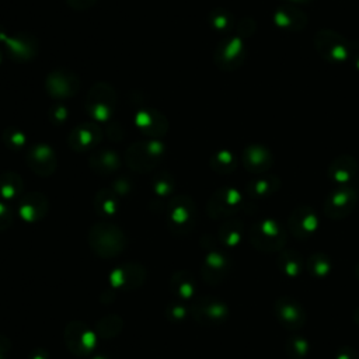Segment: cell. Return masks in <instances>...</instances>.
<instances>
[{
  "label": "cell",
  "instance_id": "obj_1",
  "mask_svg": "<svg viewBox=\"0 0 359 359\" xmlns=\"http://www.w3.org/2000/svg\"><path fill=\"white\" fill-rule=\"evenodd\" d=\"M88 243L98 257L112 258L119 255L125 250L126 237L118 226L107 222H100L90 229Z\"/></svg>",
  "mask_w": 359,
  "mask_h": 359
},
{
  "label": "cell",
  "instance_id": "obj_2",
  "mask_svg": "<svg viewBox=\"0 0 359 359\" xmlns=\"http://www.w3.org/2000/svg\"><path fill=\"white\" fill-rule=\"evenodd\" d=\"M164 156V144L158 139L132 143L126 150V163L136 172H149L156 168Z\"/></svg>",
  "mask_w": 359,
  "mask_h": 359
},
{
  "label": "cell",
  "instance_id": "obj_3",
  "mask_svg": "<svg viewBox=\"0 0 359 359\" xmlns=\"http://www.w3.org/2000/svg\"><path fill=\"white\" fill-rule=\"evenodd\" d=\"M118 102L114 87L108 83H97L90 87L84 107L91 118L95 121H107L112 116Z\"/></svg>",
  "mask_w": 359,
  "mask_h": 359
},
{
  "label": "cell",
  "instance_id": "obj_4",
  "mask_svg": "<svg viewBox=\"0 0 359 359\" xmlns=\"http://www.w3.org/2000/svg\"><path fill=\"white\" fill-rule=\"evenodd\" d=\"M314 46L318 55L330 63L346 62L352 49L344 36L330 29H321L316 34Z\"/></svg>",
  "mask_w": 359,
  "mask_h": 359
},
{
  "label": "cell",
  "instance_id": "obj_5",
  "mask_svg": "<svg viewBox=\"0 0 359 359\" xmlns=\"http://www.w3.org/2000/svg\"><path fill=\"white\" fill-rule=\"evenodd\" d=\"M167 224L174 233H187L194 227L196 208L189 196L178 195L167 206Z\"/></svg>",
  "mask_w": 359,
  "mask_h": 359
},
{
  "label": "cell",
  "instance_id": "obj_6",
  "mask_svg": "<svg viewBox=\"0 0 359 359\" xmlns=\"http://www.w3.org/2000/svg\"><path fill=\"white\" fill-rule=\"evenodd\" d=\"M245 59V46L241 38L233 36L223 39L215 49V65L224 72L238 69Z\"/></svg>",
  "mask_w": 359,
  "mask_h": 359
},
{
  "label": "cell",
  "instance_id": "obj_7",
  "mask_svg": "<svg viewBox=\"0 0 359 359\" xmlns=\"http://www.w3.org/2000/svg\"><path fill=\"white\" fill-rule=\"evenodd\" d=\"M65 344L76 356H86L95 345V332L83 321H70L65 328Z\"/></svg>",
  "mask_w": 359,
  "mask_h": 359
},
{
  "label": "cell",
  "instance_id": "obj_8",
  "mask_svg": "<svg viewBox=\"0 0 359 359\" xmlns=\"http://www.w3.org/2000/svg\"><path fill=\"white\" fill-rule=\"evenodd\" d=\"M45 88L53 98H70L77 94L80 88V80L76 73L59 69L48 74L45 80Z\"/></svg>",
  "mask_w": 359,
  "mask_h": 359
},
{
  "label": "cell",
  "instance_id": "obj_9",
  "mask_svg": "<svg viewBox=\"0 0 359 359\" xmlns=\"http://www.w3.org/2000/svg\"><path fill=\"white\" fill-rule=\"evenodd\" d=\"M241 205V194L230 187L217 189L208 202V215L213 219L226 217L234 213Z\"/></svg>",
  "mask_w": 359,
  "mask_h": 359
},
{
  "label": "cell",
  "instance_id": "obj_10",
  "mask_svg": "<svg viewBox=\"0 0 359 359\" xmlns=\"http://www.w3.org/2000/svg\"><path fill=\"white\" fill-rule=\"evenodd\" d=\"M102 129L95 122H84L70 132L67 143L72 150L84 153L91 151L102 140Z\"/></svg>",
  "mask_w": 359,
  "mask_h": 359
},
{
  "label": "cell",
  "instance_id": "obj_11",
  "mask_svg": "<svg viewBox=\"0 0 359 359\" xmlns=\"http://www.w3.org/2000/svg\"><path fill=\"white\" fill-rule=\"evenodd\" d=\"M28 167L41 177H49L55 172L57 158L53 149L45 143H36L27 151Z\"/></svg>",
  "mask_w": 359,
  "mask_h": 359
},
{
  "label": "cell",
  "instance_id": "obj_12",
  "mask_svg": "<svg viewBox=\"0 0 359 359\" xmlns=\"http://www.w3.org/2000/svg\"><path fill=\"white\" fill-rule=\"evenodd\" d=\"M4 46L8 57L20 63L32 60L38 52L36 39L27 32H20L13 36H6Z\"/></svg>",
  "mask_w": 359,
  "mask_h": 359
},
{
  "label": "cell",
  "instance_id": "obj_13",
  "mask_svg": "<svg viewBox=\"0 0 359 359\" xmlns=\"http://www.w3.org/2000/svg\"><path fill=\"white\" fill-rule=\"evenodd\" d=\"M137 129L149 137L158 139L167 133L168 122L165 116L154 108H143L136 114L135 118Z\"/></svg>",
  "mask_w": 359,
  "mask_h": 359
},
{
  "label": "cell",
  "instance_id": "obj_14",
  "mask_svg": "<svg viewBox=\"0 0 359 359\" xmlns=\"http://www.w3.org/2000/svg\"><path fill=\"white\" fill-rule=\"evenodd\" d=\"M356 199L355 189L351 187H338L328 195L324 210L330 217H344L353 209Z\"/></svg>",
  "mask_w": 359,
  "mask_h": 359
},
{
  "label": "cell",
  "instance_id": "obj_15",
  "mask_svg": "<svg viewBox=\"0 0 359 359\" xmlns=\"http://www.w3.org/2000/svg\"><path fill=\"white\" fill-rule=\"evenodd\" d=\"M49 202L42 192H28L18 202V215L22 220L34 223L45 217Z\"/></svg>",
  "mask_w": 359,
  "mask_h": 359
},
{
  "label": "cell",
  "instance_id": "obj_16",
  "mask_svg": "<svg viewBox=\"0 0 359 359\" xmlns=\"http://www.w3.org/2000/svg\"><path fill=\"white\" fill-rule=\"evenodd\" d=\"M358 170L356 160L348 154H342L330 164L328 177L337 187H349L351 181L358 174Z\"/></svg>",
  "mask_w": 359,
  "mask_h": 359
},
{
  "label": "cell",
  "instance_id": "obj_17",
  "mask_svg": "<svg viewBox=\"0 0 359 359\" xmlns=\"http://www.w3.org/2000/svg\"><path fill=\"white\" fill-rule=\"evenodd\" d=\"M243 164L252 174H265L272 165L271 151L261 144H251L243 151Z\"/></svg>",
  "mask_w": 359,
  "mask_h": 359
},
{
  "label": "cell",
  "instance_id": "obj_18",
  "mask_svg": "<svg viewBox=\"0 0 359 359\" xmlns=\"http://www.w3.org/2000/svg\"><path fill=\"white\" fill-rule=\"evenodd\" d=\"M146 279V271L139 264H125L116 268L111 275V282L116 287L136 289Z\"/></svg>",
  "mask_w": 359,
  "mask_h": 359
},
{
  "label": "cell",
  "instance_id": "obj_19",
  "mask_svg": "<svg viewBox=\"0 0 359 359\" xmlns=\"http://www.w3.org/2000/svg\"><path fill=\"white\" fill-rule=\"evenodd\" d=\"M90 167L100 175H111L118 171L121 165L119 156L114 150H98L94 151L88 158Z\"/></svg>",
  "mask_w": 359,
  "mask_h": 359
},
{
  "label": "cell",
  "instance_id": "obj_20",
  "mask_svg": "<svg viewBox=\"0 0 359 359\" xmlns=\"http://www.w3.org/2000/svg\"><path fill=\"white\" fill-rule=\"evenodd\" d=\"M275 22L278 27H282L283 29H300L306 24V17L302 11H299L294 7L285 6L276 10L275 13Z\"/></svg>",
  "mask_w": 359,
  "mask_h": 359
},
{
  "label": "cell",
  "instance_id": "obj_21",
  "mask_svg": "<svg viewBox=\"0 0 359 359\" xmlns=\"http://www.w3.org/2000/svg\"><path fill=\"white\" fill-rule=\"evenodd\" d=\"M279 178L272 174H261L247 185V192L252 198H265L273 194L279 187Z\"/></svg>",
  "mask_w": 359,
  "mask_h": 359
},
{
  "label": "cell",
  "instance_id": "obj_22",
  "mask_svg": "<svg viewBox=\"0 0 359 359\" xmlns=\"http://www.w3.org/2000/svg\"><path fill=\"white\" fill-rule=\"evenodd\" d=\"M192 314L201 323H208L210 320H219L224 316L223 306L219 302L209 300L206 297L198 299L192 307Z\"/></svg>",
  "mask_w": 359,
  "mask_h": 359
},
{
  "label": "cell",
  "instance_id": "obj_23",
  "mask_svg": "<svg viewBox=\"0 0 359 359\" xmlns=\"http://www.w3.org/2000/svg\"><path fill=\"white\" fill-rule=\"evenodd\" d=\"M24 189V181L20 174L6 171L0 174V196L4 199H14L20 196Z\"/></svg>",
  "mask_w": 359,
  "mask_h": 359
},
{
  "label": "cell",
  "instance_id": "obj_24",
  "mask_svg": "<svg viewBox=\"0 0 359 359\" xmlns=\"http://www.w3.org/2000/svg\"><path fill=\"white\" fill-rule=\"evenodd\" d=\"M118 195L112 189L102 188L95 194L94 206L98 215L101 216H112L118 210Z\"/></svg>",
  "mask_w": 359,
  "mask_h": 359
},
{
  "label": "cell",
  "instance_id": "obj_25",
  "mask_svg": "<svg viewBox=\"0 0 359 359\" xmlns=\"http://www.w3.org/2000/svg\"><path fill=\"white\" fill-rule=\"evenodd\" d=\"M290 227L293 229V231L306 234L311 230H314L316 227V215L306 206L299 208L293 212V215L290 216Z\"/></svg>",
  "mask_w": 359,
  "mask_h": 359
},
{
  "label": "cell",
  "instance_id": "obj_26",
  "mask_svg": "<svg viewBox=\"0 0 359 359\" xmlns=\"http://www.w3.org/2000/svg\"><path fill=\"white\" fill-rule=\"evenodd\" d=\"M210 168L217 174H230L237 167V158L236 156L229 150H219L216 151L210 160H209Z\"/></svg>",
  "mask_w": 359,
  "mask_h": 359
},
{
  "label": "cell",
  "instance_id": "obj_27",
  "mask_svg": "<svg viewBox=\"0 0 359 359\" xmlns=\"http://www.w3.org/2000/svg\"><path fill=\"white\" fill-rule=\"evenodd\" d=\"M122 318L116 314L104 316L95 325V331L101 338H114L116 337L122 330Z\"/></svg>",
  "mask_w": 359,
  "mask_h": 359
},
{
  "label": "cell",
  "instance_id": "obj_28",
  "mask_svg": "<svg viewBox=\"0 0 359 359\" xmlns=\"http://www.w3.org/2000/svg\"><path fill=\"white\" fill-rule=\"evenodd\" d=\"M170 283H171V287L174 289L175 294H178L184 299H188L194 294L195 282L188 272H184V271L175 272Z\"/></svg>",
  "mask_w": 359,
  "mask_h": 359
},
{
  "label": "cell",
  "instance_id": "obj_29",
  "mask_svg": "<svg viewBox=\"0 0 359 359\" xmlns=\"http://www.w3.org/2000/svg\"><path fill=\"white\" fill-rule=\"evenodd\" d=\"M3 142L10 150H21L27 144V136L18 128H7L3 132Z\"/></svg>",
  "mask_w": 359,
  "mask_h": 359
},
{
  "label": "cell",
  "instance_id": "obj_30",
  "mask_svg": "<svg viewBox=\"0 0 359 359\" xmlns=\"http://www.w3.org/2000/svg\"><path fill=\"white\" fill-rule=\"evenodd\" d=\"M209 22L217 31H227L233 25V15L223 8H215L209 14Z\"/></svg>",
  "mask_w": 359,
  "mask_h": 359
},
{
  "label": "cell",
  "instance_id": "obj_31",
  "mask_svg": "<svg viewBox=\"0 0 359 359\" xmlns=\"http://www.w3.org/2000/svg\"><path fill=\"white\" fill-rule=\"evenodd\" d=\"M153 191L157 196H167L174 191V178L168 172H160L154 177Z\"/></svg>",
  "mask_w": 359,
  "mask_h": 359
},
{
  "label": "cell",
  "instance_id": "obj_32",
  "mask_svg": "<svg viewBox=\"0 0 359 359\" xmlns=\"http://www.w3.org/2000/svg\"><path fill=\"white\" fill-rule=\"evenodd\" d=\"M240 229L237 222H227L220 227V237L226 243H234L238 240Z\"/></svg>",
  "mask_w": 359,
  "mask_h": 359
},
{
  "label": "cell",
  "instance_id": "obj_33",
  "mask_svg": "<svg viewBox=\"0 0 359 359\" xmlns=\"http://www.w3.org/2000/svg\"><path fill=\"white\" fill-rule=\"evenodd\" d=\"M165 316L171 320V321H180L182 318H185L187 316V309L184 304H181L180 302L171 303L165 311Z\"/></svg>",
  "mask_w": 359,
  "mask_h": 359
},
{
  "label": "cell",
  "instance_id": "obj_34",
  "mask_svg": "<svg viewBox=\"0 0 359 359\" xmlns=\"http://www.w3.org/2000/svg\"><path fill=\"white\" fill-rule=\"evenodd\" d=\"M13 212L10 210L8 206L0 202V231L8 229L13 223Z\"/></svg>",
  "mask_w": 359,
  "mask_h": 359
},
{
  "label": "cell",
  "instance_id": "obj_35",
  "mask_svg": "<svg viewBox=\"0 0 359 359\" xmlns=\"http://www.w3.org/2000/svg\"><path fill=\"white\" fill-rule=\"evenodd\" d=\"M66 118H67V111L63 105H55V108H52L50 119L55 123H62V122L66 121Z\"/></svg>",
  "mask_w": 359,
  "mask_h": 359
},
{
  "label": "cell",
  "instance_id": "obj_36",
  "mask_svg": "<svg viewBox=\"0 0 359 359\" xmlns=\"http://www.w3.org/2000/svg\"><path fill=\"white\" fill-rule=\"evenodd\" d=\"M66 1L74 10H87L93 7L98 0H66Z\"/></svg>",
  "mask_w": 359,
  "mask_h": 359
},
{
  "label": "cell",
  "instance_id": "obj_37",
  "mask_svg": "<svg viewBox=\"0 0 359 359\" xmlns=\"http://www.w3.org/2000/svg\"><path fill=\"white\" fill-rule=\"evenodd\" d=\"M10 351V341L7 338L0 337V359H6Z\"/></svg>",
  "mask_w": 359,
  "mask_h": 359
},
{
  "label": "cell",
  "instance_id": "obj_38",
  "mask_svg": "<svg viewBox=\"0 0 359 359\" xmlns=\"http://www.w3.org/2000/svg\"><path fill=\"white\" fill-rule=\"evenodd\" d=\"M28 359H49L48 358V353L43 351V349H35L31 355H29V358Z\"/></svg>",
  "mask_w": 359,
  "mask_h": 359
},
{
  "label": "cell",
  "instance_id": "obj_39",
  "mask_svg": "<svg viewBox=\"0 0 359 359\" xmlns=\"http://www.w3.org/2000/svg\"><path fill=\"white\" fill-rule=\"evenodd\" d=\"M353 49V48H352ZM355 52H353V65H355V67L359 70V48L358 49H353Z\"/></svg>",
  "mask_w": 359,
  "mask_h": 359
},
{
  "label": "cell",
  "instance_id": "obj_40",
  "mask_svg": "<svg viewBox=\"0 0 359 359\" xmlns=\"http://www.w3.org/2000/svg\"><path fill=\"white\" fill-rule=\"evenodd\" d=\"M91 359H107V358H104V356H95V358H91Z\"/></svg>",
  "mask_w": 359,
  "mask_h": 359
},
{
  "label": "cell",
  "instance_id": "obj_41",
  "mask_svg": "<svg viewBox=\"0 0 359 359\" xmlns=\"http://www.w3.org/2000/svg\"><path fill=\"white\" fill-rule=\"evenodd\" d=\"M0 63H1V53H0Z\"/></svg>",
  "mask_w": 359,
  "mask_h": 359
}]
</instances>
